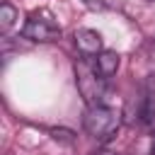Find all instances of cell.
I'll return each mask as SVG.
<instances>
[{
    "instance_id": "6da1fadb",
    "label": "cell",
    "mask_w": 155,
    "mask_h": 155,
    "mask_svg": "<svg viewBox=\"0 0 155 155\" xmlns=\"http://www.w3.org/2000/svg\"><path fill=\"white\" fill-rule=\"evenodd\" d=\"M107 82L109 78H104L94 63V58H78L75 61V85H78V92L80 97L85 99L87 107H97V104H107L104 97H107Z\"/></svg>"
},
{
    "instance_id": "7a4b0ae2",
    "label": "cell",
    "mask_w": 155,
    "mask_h": 155,
    "mask_svg": "<svg viewBox=\"0 0 155 155\" xmlns=\"http://www.w3.org/2000/svg\"><path fill=\"white\" fill-rule=\"evenodd\" d=\"M82 128L97 140V143H107L116 136V131L121 128V111L111 104H97V107H87L85 116H82Z\"/></svg>"
},
{
    "instance_id": "3957f363",
    "label": "cell",
    "mask_w": 155,
    "mask_h": 155,
    "mask_svg": "<svg viewBox=\"0 0 155 155\" xmlns=\"http://www.w3.org/2000/svg\"><path fill=\"white\" fill-rule=\"evenodd\" d=\"M22 36L29 41L48 44V41L61 39V24L48 10H34L27 15V22L22 27Z\"/></svg>"
},
{
    "instance_id": "277c9868",
    "label": "cell",
    "mask_w": 155,
    "mask_h": 155,
    "mask_svg": "<svg viewBox=\"0 0 155 155\" xmlns=\"http://www.w3.org/2000/svg\"><path fill=\"white\" fill-rule=\"evenodd\" d=\"M136 121L145 128L155 126V78L143 80L136 99Z\"/></svg>"
},
{
    "instance_id": "5b68a950",
    "label": "cell",
    "mask_w": 155,
    "mask_h": 155,
    "mask_svg": "<svg viewBox=\"0 0 155 155\" xmlns=\"http://www.w3.org/2000/svg\"><path fill=\"white\" fill-rule=\"evenodd\" d=\"M75 46H78V51L82 53V56H87V58H94V56H99L104 48H102V36H99V31H94V29H78L75 31Z\"/></svg>"
},
{
    "instance_id": "8992f818",
    "label": "cell",
    "mask_w": 155,
    "mask_h": 155,
    "mask_svg": "<svg viewBox=\"0 0 155 155\" xmlns=\"http://www.w3.org/2000/svg\"><path fill=\"white\" fill-rule=\"evenodd\" d=\"M94 63L99 68V73L104 78H111L116 70H119V63H121V56L116 51H102L99 56H94Z\"/></svg>"
},
{
    "instance_id": "52a82bcc",
    "label": "cell",
    "mask_w": 155,
    "mask_h": 155,
    "mask_svg": "<svg viewBox=\"0 0 155 155\" xmlns=\"http://www.w3.org/2000/svg\"><path fill=\"white\" fill-rule=\"evenodd\" d=\"M15 22H17V10H15L10 2H2V5H0V31L7 34V31L15 27Z\"/></svg>"
},
{
    "instance_id": "ba28073f",
    "label": "cell",
    "mask_w": 155,
    "mask_h": 155,
    "mask_svg": "<svg viewBox=\"0 0 155 155\" xmlns=\"http://www.w3.org/2000/svg\"><path fill=\"white\" fill-rule=\"evenodd\" d=\"M51 133H53V138H56V140H58V138H61V140H65V143H73V140H75L70 131H56V128H53Z\"/></svg>"
},
{
    "instance_id": "9c48e42d",
    "label": "cell",
    "mask_w": 155,
    "mask_h": 155,
    "mask_svg": "<svg viewBox=\"0 0 155 155\" xmlns=\"http://www.w3.org/2000/svg\"><path fill=\"white\" fill-rule=\"evenodd\" d=\"M92 155H119V153H114V150H97V153H92Z\"/></svg>"
},
{
    "instance_id": "30bf717a",
    "label": "cell",
    "mask_w": 155,
    "mask_h": 155,
    "mask_svg": "<svg viewBox=\"0 0 155 155\" xmlns=\"http://www.w3.org/2000/svg\"><path fill=\"white\" fill-rule=\"evenodd\" d=\"M150 155H155V138H153V145H150Z\"/></svg>"
},
{
    "instance_id": "8fae6325",
    "label": "cell",
    "mask_w": 155,
    "mask_h": 155,
    "mask_svg": "<svg viewBox=\"0 0 155 155\" xmlns=\"http://www.w3.org/2000/svg\"><path fill=\"white\" fill-rule=\"evenodd\" d=\"M148 2H155V0H148Z\"/></svg>"
}]
</instances>
